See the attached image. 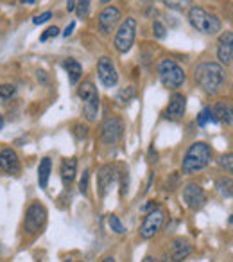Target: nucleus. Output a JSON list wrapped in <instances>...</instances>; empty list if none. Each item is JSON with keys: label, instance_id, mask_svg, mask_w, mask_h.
I'll return each mask as SVG.
<instances>
[{"label": "nucleus", "instance_id": "8", "mask_svg": "<svg viewBox=\"0 0 233 262\" xmlns=\"http://www.w3.org/2000/svg\"><path fill=\"white\" fill-rule=\"evenodd\" d=\"M164 221H165V210H161V208H154V210H151L142 223L140 237H142V239H153V237L161 230Z\"/></svg>", "mask_w": 233, "mask_h": 262}, {"label": "nucleus", "instance_id": "26", "mask_svg": "<svg viewBox=\"0 0 233 262\" xmlns=\"http://www.w3.org/2000/svg\"><path fill=\"white\" fill-rule=\"evenodd\" d=\"M108 223H109V228H111V232H115L116 235H122V233H126V226L122 225L121 219L116 217V215H109Z\"/></svg>", "mask_w": 233, "mask_h": 262}, {"label": "nucleus", "instance_id": "25", "mask_svg": "<svg viewBox=\"0 0 233 262\" xmlns=\"http://www.w3.org/2000/svg\"><path fill=\"white\" fill-rule=\"evenodd\" d=\"M217 190L222 198H231V178H222L217 182Z\"/></svg>", "mask_w": 233, "mask_h": 262}, {"label": "nucleus", "instance_id": "7", "mask_svg": "<svg viewBox=\"0 0 233 262\" xmlns=\"http://www.w3.org/2000/svg\"><path fill=\"white\" fill-rule=\"evenodd\" d=\"M124 133V124L119 117H109L101 126V140L108 146H113L122 139Z\"/></svg>", "mask_w": 233, "mask_h": 262}, {"label": "nucleus", "instance_id": "39", "mask_svg": "<svg viewBox=\"0 0 233 262\" xmlns=\"http://www.w3.org/2000/svg\"><path fill=\"white\" fill-rule=\"evenodd\" d=\"M22 4H29V6H33V4H36V0H20Z\"/></svg>", "mask_w": 233, "mask_h": 262}, {"label": "nucleus", "instance_id": "33", "mask_svg": "<svg viewBox=\"0 0 233 262\" xmlns=\"http://www.w3.org/2000/svg\"><path fill=\"white\" fill-rule=\"evenodd\" d=\"M51 18H52V13H51V11H45V13H41V15L34 16V18H33V24H34V26H40V24L49 22Z\"/></svg>", "mask_w": 233, "mask_h": 262}, {"label": "nucleus", "instance_id": "28", "mask_svg": "<svg viewBox=\"0 0 233 262\" xmlns=\"http://www.w3.org/2000/svg\"><path fill=\"white\" fill-rule=\"evenodd\" d=\"M76 11L79 15V18H86L88 13H90V0H77Z\"/></svg>", "mask_w": 233, "mask_h": 262}, {"label": "nucleus", "instance_id": "31", "mask_svg": "<svg viewBox=\"0 0 233 262\" xmlns=\"http://www.w3.org/2000/svg\"><path fill=\"white\" fill-rule=\"evenodd\" d=\"M233 157H231V153H226V155H222L221 157V160H219V165H221L222 169H224L228 174H231V171H233Z\"/></svg>", "mask_w": 233, "mask_h": 262}, {"label": "nucleus", "instance_id": "19", "mask_svg": "<svg viewBox=\"0 0 233 262\" xmlns=\"http://www.w3.org/2000/svg\"><path fill=\"white\" fill-rule=\"evenodd\" d=\"M63 67H65L66 74H68V81L72 84H76L77 81L81 79V76H83V67H81V63L72 58H68V59H65Z\"/></svg>", "mask_w": 233, "mask_h": 262}, {"label": "nucleus", "instance_id": "34", "mask_svg": "<svg viewBox=\"0 0 233 262\" xmlns=\"http://www.w3.org/2000/svg\"><path fill=\"white\" fill-rule=\"evenodd\" d=\"M74 131H76V137L79 140L88 137V126H83V124H76V126H74Z\"/></svg>", "mask_w": 233, "mask_h": 262}, {"label": "nucleus", "instance_id": "38", "mask_svg": "<svg viewBox=\"0 0 233 262\" xmlns=\"http://www.w3.org/2000/svg\"><path fill=\"white\" fill-rule=\"evenodd\" d=\"M66 9H68V13L74 11L76 9V0H66Z\"/></svg>", "mask_w": 233, "mask_h": 262}, {"label": "nucleus", "instance_id": "42", "mask_svg": "<svg viewBox=\"0 0 233 262\" xmlns=\"http://www.w3.org/2000/svg\"><path fill=\"white\" fill-rule=\"evenodd\" d=\"M2 127H4V117L0 115V129H2Z\"/></svg>", "mask_w": 233, "mask_h": 262}, {"label": "nucleus", "instance_id": "22", "mask_svg": "<svg viewBox=\"0 0 233 262\" xmlns=\"http://www.w3.org/2000/svg\"><path fill=\"white\" fill-rule=\"evenodd\" d=\"M135 95H136L135 86H126V88H121V90H119L115 101L119 102V104H128V102H131L133 99H135Z\"/></svg>", "mask_w": 233, "mask_h": 262}, {"label": "nucleus", "instance_id": "12", "mask_svg": "<svg viewBox=\"0 0 233 262\" xmlns=\"http://www.w3.org/2000/svg\"><path fill=\"white\" fill-rule=\"evenodd\" d=\"M217 59L221 67H229L233 59V33L226 31L221 38H219L217 45Z\"/></svg>", "mask_w": 233, "mask_h": 262}, {"label": "nucleus", "instance_id": "1", "mask_svg": "<svg viewBox=\"0 0 233 262\" xmlns=\"http://www.w3.org/2000/svg\"><path fill=\"white\" fill-rule=\"evenodd\" d=\"M194 79L206 94H217L224 84L226 74L219 63H201L194 70Z\"/></svg>", "mask_w": 233, "mask_h": 262}, {"label": "nucleus", "instance_id": "17", "mask_svg": "<svg viewBox=\"0 0 233 262\" xmlns=\"http://www.w3.org/2000/svg\"><path fill=\"white\" fill-rule=\"evenodd\" d=\"M76 172H77V160L76 158H65L61 162V167H59V174H61V180L66 187L72 185V182L76 180Z\"/></svg>", "mask_w": 233, "mask_h": 262}, {"label": "nucleus", "instance_id": "43", "mask_svg": "<svg viewBox=\"0 0 233 262\" xmlns=\"http://www.w3.org/2000/svg\"><path fill=\"white\" fill-rule=\"evenodd\" d=\"M109 2H111V0H101V4H109Z\"/></svg>", "mask_w": 233, "mask_h": 262}, {"label": "nucleus", "instance_id": "10", "mask_svg": "<svg viewBox=\"0 0 233 262\" xmlns=\"http://www.w3.org/2000/svg\"><path fill=\"white\" fill-rule=\"evenodd\" d=\"M97 72H99V79H101V83L106 88L116 86V83H119V72H116L115 63L111 61V58L102 56L97 63Z\"/></svg>", "mask_w": 233, "mask_h": 262}, {"label": "nucleus", "instance_id": "2", "mask_svg": "<svg viewBox=\"0 0 233 262\" xmlns=\"http://www.w3.org/2000/svg\"><path fill=\"white\" fill-rule=\"evenodd\" d=\"M212 157H214V151L206 142H194L183 157L181 172L183 174H194V172L203 171L212 162Z\"/></svg>", "mask_w": 233, "mask_h": 262}, {"label": "nucleus", "instance_id": "13", "mask_svg": "<svg viewBox=\"0 0 233 262\" xmlns=\"http://www.w3.org/2000/svg\"><path fill=\"white\" fill-rule=\"evenodd\" d=\"M116 182V169L115 165H102L97 172V189L101 198L108 196L109 189L113 187V183Z\"/></svg>", "mask_w": 233, "mask_h": 262}, {"label": "nucleus", "instance_id": "24", "mask_svg": "<svg viewBox=\"0 0 233 262\" xmlns=\"http://www.w3.org/2000/svg\"><path fill=\"white\" fill-rule=\"evenodd\" d=\"M169 9H174V11H187V9L192 6V0H161Z\"/></svg>", "mask_w": 233, "mask_h": 262}, {"label": "nucleus", "instance_id": "41", "mask_svg": "<svg viewBox=\"0 0 233 262\" xmlns=\"http://www.w3.org/2000/svg\"><path fill=\"white\" fill-rule=\"evenodd\" d=\"M142 262H156V258H154V257H146Z\"/></svg>", "mask_w": 233, "mask_h": 262}, {"label": "nucleus", "instance_id": "23", "mask_svg": "<svg viewBox=\"0 0 233 262\" xmlns=\"http://www.w3.org/2000/svg\"><path fill=\"white\" fill-rule=\"evenodd\" d=\"M83 113L90 122L97 120V113H99V99L95 101H90V102H84L83 104Z\"/></svg>", "mask_w": 233, "mask_h": 262}, {"label": "nucleus", "instance_id": "40", "mask_svg": "<svg viewBox=\"0 0 233 262\" xmlns=\"http://www.w3.org/2000/svg\"><path fill=\"white\" fill-rule=\"evenodd\" d=\"M101 262H115V258H113V257H104Z\"/></svg>", "mask_w": 233, "mask_h": 262}, {"label": "nucleus", "instance_id": "30", "mask_svg": "<svg viewBox=\"0 0 233 262\" xmlns=\"http://www.w3.org/2000/svg\"><path fill=\"white\" fill-rule=\"evenodd\" d=\"M153 34H154V38H158V40H164V38L167 36V29H165V26L160 22V20H154L153 22Z\"/></svg>", "mask_w": 233, "mask_h": 262}, {"label": "nucleus", "instance_id": "20", "mask_svg": "<svg viewBox=\"0 0 233 262\" xmlns=\"http://www.w3.org/2000/svg\"><path fill=\"white\" fill-rule=\"evenodd\" d=\"M77 95H79V99L83 102H90V101L99 99L97 88H95V84L91 83V81H84V83L79 86V90H77Z\"/></svg>", "mask_w": 233, "mask_h": 262}, {"label": "nucleus", "instance_id": "36", "mask_svg": "<svg viewBox=\"0 0 233 262\" xmlns=\"http://www.w3.org/2000/svg\"><path fill=\"white\" fill-rule=\"evenodd\" d=\"M154 208H158V203H156V201L151 200V201H147V203L144 205V207L140 208V210L146 212V214H149V212H151V210H154Z\"/></svg>", "mask_w": 233, "mask_h": 262}, {"label": "nucleus", "instance_id": "15", "mask_svg": "<svg viewBox=\"0 0 233 262\" xmlns=\"http://www.w3.org/2000/svg\"><path fill=\"white\" fill-rule=\"evenodd\" d=\"M185 108H187V97L183 94H179V92H176V94H172L171 101H169V106L165 110V117L171 120L181 119L183 113H185Z\"/></svg>", "mask_w": 233, "mask_h": 262}, {"label": "nucleus", "instance_id": "6", "mask_svg": "<svg viewBox=\"0 0 233 262\" xmlns=\"http://www.w3.org/2000/svg\"><path fill=\"white\" fill-rule=\"evenodd\" d=\"M45 221H47V210H45L43 205L33 203L29 205L26 212V221H24V228L27 233H36L38 230L43 228Z\"/></svg>", "mask_w": 233, "mask_h": 262}, {"label": "nucleus", "instance_id": "29", "mask_svg": "<svg viewBox=\"0 0 233 262\" xmlns=\"http://www.w3.org/2000/svg\"><path fill=\"white\" fill-rule=\"evenodd\" d=\"M15 84H0V101H8L15 95Z\"/></svg>", "mask_w": 233, "mask_h": 262}, {"label": "nucleus", "instance_id": "16", "mask_svg": "<svg viewBox=\"0 0 233 262\" xmlns=\"http://www.w3.org/2000/svg\"><path fill=\"white\" fill-rule=\"evenodd\" d=\"M190 253H192V244H190L189 241L181 239V237L172 241V244H171V258L174 262L185 260Z\"/></svg>", "mask_w": 233, "mask_h": 262}, {"label": "nucleus", "instance_id": "27", "mask_svg": "<svg viewBox=\"0 0 233 262\" xmlns=\"http://www.w3.org/2000/svg\"><path fill=\"white\" fill-rule=\"evenodd\" d=\"M208 122L215 124V119H214V115H212V108H203V112H201L199 117H197V124L203 127V126H206Z\"/></svg>", "mask_w": 233, "mask_h": 262}, {"label": "nucleus", "instance_id": "5", "mask_svg": "<svg viewBox=\"0 0 233 262\" xmlns=\"http://www.w3.org/2000/svg\"><path fill=\"white\" fill-rule=\"evenodd\" d=\"M136 38V20L135 18H126L124 22L121 24L119 31L115 34V40H113V45H115L116 52L121 54H126V52L131 51L133 43H135Z\"/></svg>", "mask_w": 233, "mask_h": 262}, {"label": "nucleus", "instance_id": "21", "mask_svg": "<svg viewBox=\"0 0 233 262\" xmlns=\"http://www.w3.org/2000/svg\"><path fill=\"white\" fill-rule=\"evenodd\" d=\"M51 169H52L51 158H43L40 162V167H38V183H40L41 189H47L49 178H51Z\"/></svg>", "mask_w": 233, "mask_h": 262}, {"label": "nucleus", "instance_id": "14", "mask_svg": "<svg viewBox=\"0 0 233 262\" xmlns=\"http://www.w3.org/2000/svg\"><path fill=\"white\" fill-rule=\"evenodd\" d=\"M0 169L6 172V174H18L20 172V158L16 155L15 149L11 147H6V149L0 151Z\"/></svg>", "mask_w": 233, "mask_h": 262}, {"label": "nucleus", "instance_id": "9", "mask_svg": "<svg viewBox=\"0 0 233 262\" xmlns=\"http://www.w3.org/2000/svg\"><path fill=\"white\" fill-rule=\"evenodd\" d=\"M183 201L190 210H201L206 203V192L197 183H187L183 187Z\"/></svg>", "mask_w": 233, "mask_h": 262}, {"label": "nucleus", "instance_id": "11", "mask_svg": "<svg viewBox=\"0 0 233 262\" xmlns=\"http://www.w3.org/2000/svg\"><path fill=\"white\" fill-rule=\"evenodd\" d=\"M121 16L122 15L119 8H115V6H106L101 11V15H99V29H101V33H104V34L111 33L116 24L121 22Z\"/></svg>", "mask_w": 233, "mask_h": 262}, {"label": "nucleus", "instance_id": "4", "mask_svg": "<svg viewBox=\"0 0 233 262\" xmlns=\"http://www.w3.org/2000/svg\"><path fill=\"white\" fill-rule=\"evenodd\" d=\"M158 76L165 88H179L185 83V70L174 61V59H161L158 65Z\"/></svg>", "mask_w": 233, "mask_h": 262}, {"label": "nucleus", "instance_id": "3", "mask_svg": "<svg viewBox=\"0 0 233 262\" xmlns=\"http://www.w3.org/2000/svg\"><path fill=\"white\" fill-rule=\"evenodd\" d=\"M189 22L194 29L201 31V33H204V34H217L222 27L221 20L203 8H190Z\"/></svg>", "mask_w": 233, "mask_h": 262}, {"label": "nucleus", "instance_id": "18", "mask_svg": "<svg viewBox=\"0 0 233 262\" xmlns=\"http://www.w3.org/2000/svg\"><path fill=\"white\" fill-rule=\"evenodd\" d=\"M212 115H214L215 122H222V124H228L229 126V124H231V117H233L231 106L224 101L217 102V104L214 106V110H212Z\"/></svg>", "mask_w": 233, "mask_h": 262}, {"label": "nucleus", "instance_id": "32", "mask_svg": "<svg viewBox=\"0 0 233 262\" xmlns=\"http://www.w3.org/2000/svg\"><path fill=\"white\" fill-rule=\"evenodd\" d=\"M88 182H90V171H84L83 178H81V182H79V190H81L83 196H86L88 194Z\"/></svg>", "mask_w": 233, "mask_h": 262}, {"label": "nucleus", "instance_id": "37", "mask_svg": "<svg viewBox=\"0 0 233 262\" xmlns=\"http://www.w3.org/2000/svg\"><path fill=\"white\" fill-rule=\"evenodd\" d=\"M74 29H76V22H70V26L65 29V33H63V36H65V38H68L70 34H72V31H74Z\"/></svg>", "mask_w": 233, "mask_h": 262}, {"label": "nucleus", "instance_id": "35", "mask_svg": "<svg viewBox=\"0 0 233 262\" xmlns=\"http://www.w3.org/2000/svg\"><path fill=\"white\" fill-rule=\"evenodd\" d=\"M58 34H59V29H58V27H56V26H54V27H49V29L45 31V33L40 36V40H41V41H47L49 38H56Z\"/></svg>", "mask_w": 233, "mask_h": 262}, {"label": "nucleus", "instance_id": "44", "mask_svg": "<svg viewBox=\"0 0 233 262\" xmlns=\"http://www.w3.org/2000/svg\"><path fill=\"white\" fill-rule=\"evenodd\" d=\"M65 262H72V260H70V258H68V260H65Z\"/></svg>", "mask_w": 233, "mask_h": 262}]
</instances>
